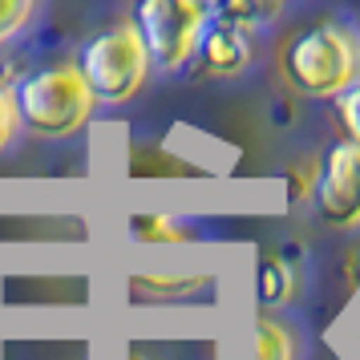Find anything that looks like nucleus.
Masks as SVG:
<instances>
[{"label":"nucleus","mask_w":360,"mask_h":360,"mask_svg":"<svg viewBox=\"0 0 360 360\" xmlns=\"http://www.w3.org/2000/svg\"><path fill=\"white\" fill-rule=\"evenodd\" d=\"M126 231L134 243H195V231L162 214H130Z\"/></svg>","instance_id":"nucleus-7"},{"label":"nucleus","mask_w":360,"mask_h":360,"mask_svg":"<svg viewBox=\"0 0 360 360\" xmlns=\"http://www.w3.org/2000/svg\"><path fill=\"white\" fill-rule=\"evenodd\" d=\"M195 61H198V69H202L207 77H239V73H247L251 61H255L251 29L211 17L207 29H202V37H198Z\"/></svg>","instance_id":"nucleus-6"},{"label":"nucleus","mask_w":360,"mask_h":360,"mask_svg":"<svg viewBox=\"0 0 360 360\" xmlns=\"http://www.w3.org/2000/svg\"><path fill=\"white\" fill-rule=\"evenodd\" d=\"M332 101H336V122H340L344 138L360 146V77L348 85V89H340Z\"/></svg>","instance_id":"nucleus-13"},{"label":"nucleus","mask_w":360,"mask_h":360,"mask_svg":"<svg viewBox=\"0 0 360 360\" xmlns=\"http://www.w3.org/2000/svg\"><path fill=\"white\" fill-rule=\"evenodd\" d=\"M198 288H207V276H134L130 279V292L150 295V300H179V295H191Z\"/></svg>","instance_id":"nucleus-10"},{"label":"nucleus","mask_w":360,"mask_h":360,"mask_svg":"<svg viewBox=\"0 0 360 360\" xmlns=\"http://www.w3.org/2000/svg\"><path fill=\"white\" fill-rule=\"evenodd\" d=\"M73 65L82 69L98 105H126L142 94L154 61H150L134 20H117L110 29H98L94 37H85Z\"/></svg>","instance_id":"nucleus-3"},{"label":"nucleus","mask_w":360,"mask_h":360,"mask_svg":"<svg viewBox=\"0 0 360 360\" xmlns=\"http://www.w3.org/2000/svg\"><path fill=\"white\" fill-rule=\"evenodd\" d=\"M17 101H13V89H4L0 85V154L13 146V138H17Z\"/></svg>","instance_id":"nucleus-14"},{"label":"nucleus","mask_w":360,"mask_h":360,"mask_svg":"<svg viewBox=\"0 0 360 360\" xmlns=\"http://www.w3.org/2000/svg\"><path fill=\"white\" fill-rule=\"evenodd\" d=\"M356 49H360V29H356Z\"/></svg>","instance_id":"nucleus-16"},{"label":"nucleus","mask_w":360,"mask_h":360,"mask_svg":"<svg viewBox=\"0 0 360 360\" xmlns=\"http://www.w3.org/2000/svg\"><path fill=\"white\" fill-rule=\"evenodd\" d=\"M13 101H17L20 126L37 138H49V142L82 134L85 122L98 110V98L85 85L82 69L69 65V61L65 65H45L29 77H20V85L13 89Z\"/></svg>","instance_id":"nucleus-2"},{"label":"nucleus","mask_w":360,"mask_h":360,"mask_svg":"<svg viewBox=\"0 0 360 360\" xmlns=\"http://www.w3.org/2000/svg\"><path fill=\"white\" fill-rule=\"evenodd\" d=\"M276 69L283 85L300 98H336L360 77L356 33L336 20H316L295 29L276 53Z\"/></svg>","instance_id":"nucleus-1"},{"label":"nucleus","mask_w":360,"mask_h":360,"mask_svg":"<svg viewBox=\"0 0 360 360\" xmlns=\"http://www.w3.org/2000/svg\"><path fill=\"white\" fill-rule=\"evenodd\" d=\"M207 20H211V0H134V29L154 69L166 73H179L195 61Z\"/></svg>","instance_id":"nucleus-4"},{"label":"nucleus","mask_w":360,"mask_h":360,"mask_svg":"<svg viewBox=\"0 0 360 360\" xmlns=\"http://www.w3.org/2000/svg\"><path fill=\"white\" fill-rule=\"evenodd\" d=\"M288 295H292V263L267 255L259 263V300L276 308V304H288Z\"/></svg>","instance_id":"nucleus-11"},{"label":"nucleus","mask_w":360,"mask_h":360,"mask_svg":"<svg viewBox=\"0 0 360 360\" xmlns=\"http://www.w3.org/2000/svg\"><path fill=\"white\" fill-rule=\"evenodd\" d=\"M348 263H352V283H356V279H360V251H352V255H348Z\"/></svg>","instance_id":"nucleus-15"},{"label":"nucleus","mask_w":360,"mask_h":360,"mask_svg":"<svg viewBox=\"0 0 360 360\" xmlns=\"http://www.w3.org/2000/svg\"><path fill=\"white\" fill-rule=\"evenodd\" d=\"M279 4H283V0H279Z\"/></svg>","instance_id":"nucleus-17"},{"label":"nucleus","mask_w":360,"mask_h":360,"mask_svg":"<svg viewBox=\"0 0 360 360\" xmlns=\"http://www.w3.org/2000/svg\"><path fill=\"white\" fill-rule=\"evenodd\" d=\"M316 214L336 231L360 227V146L356 142H336L320 158L316 186H311Z\"/></svg>","instance_id":"nucleus-5"},{"label":"nucleus","mask_w":360,"mask_h":360,"mask_svg":"<svg viewBox=\"0 0 360 360\" xmlns=\"http://www.w3.org/2000/svg\"><path fill=\"white\" fill-rule=\"evenodd\" d=\"M300 356V344H295L292 328L259 316L255 320V360H295Z\"/></svg>","instance_id":"nucleus-8"},{"label":"nucleus","mask_w":360,"mask_h":360,"mask_svg":"<svg viewBox=\"0 0 360 360\" xmlns=\"http://www.w3.org/2000/svg\"><path fill=\"white\" fill-rule=\"evenodd\" d=\"M33 17L37 0H0V45H8L17 33H25Z\"/></svg>","instance_id":"nucleus-12"},{"label":"nucleus","mask_w":360,"mask_h":360,"mask_svg":"<svg viewBox=\"0 0 360 360\" xmlns=\"http://www.w3.org/2000/svg\"><path fill=\"white\" fill-rule=\"evenodd\" d=\"M279 13V0H211V17L231 20V25H243V29H259Z\"/></svg>","instance_id":"nucleus-9"}]
</instances>
